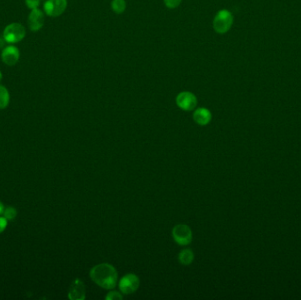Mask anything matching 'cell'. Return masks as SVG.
<instances>
[{
    "instance_id": "3957f363",
    "label": "cell",
    "mask_w": 301,
    "mask_h": 300,
    "mask_svg": "<svg viewBox=\"0 0 301 300\" xmlns=\"http://www.w3.org/2000/svg\"><path fill=\"white\" fill-rule=\"evenodd\" d=\"M26 35V28L19 23L10 24L4 28V38L9 43H19Z\"/></svg>"
},
{
    "instance_id": "ffe728a7",
    "label": "cell",
    "mask_w": 301,
    "mask_h": 300,
    "mask_svg": "<svg viewBox=\"0 0 301 300\" xmlns=\"http://www.w3.org/2000/svg\"><path fill=\"white\" fill-rule=\"evenodd\" d=\"M5 42H6V41H5V39H4V37H3V38H2V37H0V50H1V49L4 47Z\"/></svg>"
},
{
    "instance_id": "ba28073f",
    "label": "cell",
    "mask_w": 301,
    "mask_h": 300,
    "mask_svg": "<svg viewBox=\"0 0 301 300\" xmlns=\"http://www.w3.org/2000/svg\"><path fill=\"white\" fill-rule=\"evenodd\" d=\"M68 298L72 300H83L85 299V284L79 278L75 279L70 286Z\"/></svg>"
},
{
    "instance_id": "9c48e42d",
    "label": "cell",
    "mask_w": 301,
    "mask_h": 300,
    "mask_svg": "<svg viewBox=\"0 0 301 300\" xmlns=\"http://www.w3.org/2000/svg\"><path fill=\"white\" fill-rule=\"evenodd\" d=\"M28 24H29V28L33 32L40 30L44 24V15L43 12L37 8L32 10L31 13L28 17Z\"/></svg>"
},
{
    "instance_id": "9a60e30c",
    "label": "cell",
    "mask_w": 301,
    "mask_h": 300,
    "mask_svg": "<svg viewBox=\"0 0 301 300\" xmlns=\"http://www.w3.org/2000/svg\"><path fill=\"white\" fill-rule=\"evenodd\" d=\"M3 215L6 220H12L15 219L16 216H17V211L13 207H7V208H4Z\"/></svg>"
},
{
    "instance_id": "5bb4252c",
    "label": "cell",
    "mask_w": 301,
    "mask_h": 300,
    "mask_svg": "<svg viewBox=\"0 0 301 300\" xmlns=\"http://www.w3.org/2000/svg\"><path fill=\"white\" fill-rule=\"evenodd\" d=\"M111 8L113 12L117 14H121L125 11L126 9V3L124 0H113L111 3Z\"/></svg>"
},
{
    "instance_id": "30bf717a",
    "label": "cell",
    "mask_w": 301,
    "mask_h": 300,
    "mask_svg": "<svg viewBox=\"0 0 301 300\" xmlns=\"http://www.w3.org/2000/svg\"><path fill=\"white\" fill-rule=\"evenodd\" d=\"M2 59L7 66H15L19 59V50L17 47L8 46L2 52Z\"/></svg>"
},
{
    "instance_id": "6da1fadb",
    "label": "cell",
    "mask_w": 301,
    "mask_h": 300,
    "mask_svg": "<svg viewBox=\"0 0 301 300\" xmlns=\"http://www.w3.org/2000/svg\"><path fill=\"white\" fill-rule=\"evenodd\" d=\"M90 277L94 283L104 289H114L117 283V272L111 264L101 263L93 267Z\"/></svg>"
},
{
    "instance_id": "2e32d148",
    "label": "cell",
    "mask_w": 301,
    "mask_h": 300,
    "mask_svg": "<svg viewBox=\"0 0 301 300\" xmlns=\"http://www.w3.org/2000/svg\"><path fill=\"white\" fill-rule=\"evenodd\" d=\"M182 1V0H164V3L166 4V7L169 9H175L181 4Z\"/></svg>"
},
{
    "instance_id": "4fadbf2b",
    "label": "cell",
    "mask_w": 301,
    "mask_h": 300,
    "mask_svg": "<svg viewBox=\"0 0 301 300\" xmlns=\"http://www.w3.org/2000/svg\"><path fill=\"white\" fill-rule=\"evenodd\" d=\"M10 102V94L4 85H0V109L7 108Z\"/></svg>"
},
{
    "instance_id": "8992f818",
    "label": "cell",
    "mask_w": 301,
    "mask_h": 300,
    "mask_svg": "<svg viewBox=\"0 0 301 300\" xmlns=\"http://www.w3.org/2000/svg\"><path fill=\"white\" fill-rule=\"evenodd\" d=\"M139 286V278L135 274H127L119 282L120 291L124 294H132L138 290Z\"/></svg>"
},
{
    "instance_id": "7c38bea8",
    "label": "cell",
    "mask_w": 301,
    "mask_h": 300,
    "mask_svg": "<svg viewBox=\"0 0 301 300\" xmlns=\"http://www.w3.org/2000/svg\"><path fill=\"white\" fill-rule=\"evenodd\" d=\"M178 259L180 262L183 265H189L191 262H193L194 254L192 251L190 249H184L182 250L179 255Z\"/></svg>"
},
{
    "instance_id": "7402d4cb",
    "label": "cell",
    "mask_w": 301,
    "mask_h": 300,
    "mask_svg": "<svg viewBox=\"0 0 301 300\" xmlns=\"http://www.w3.org/2000/svg\"><path fill=\"white\" fill-rule=\"evenodd\" d=\"M2 78H3V75H2L1 72H0V81L2 80Z\"/></svg>"
},
{
    "instance_id": "e0dca14e",
    "label": "cell",
    "mask_w": 301,
    "mask_h": 300,
    "mask_svg": "<svg viewBox=\"0 0 301 300\" xmlns=\"http://www.w3.org/2000/svg\"><path fill=\"white\" fill-rule=\"evenodd\" d=\"M122 299H123V295H121L118 292H111V293H108L106 297V300H122Z\"/></svg>"
},
{
    "instance_id": "d6986e66",
    "label": "cell",
    "mask_w": 301,
    "mask_h": 300,
    "mask_svg": "<svg viewBox=\"0 0 301 300\" xmlns=\"http://www.w3.org/2000/svg\"><path fill=\"white\" fill-rule=\"evenodd\" d=\"M7 226V220L4 217H0V233L3 232Z\"/></svg>"
},
{
    "instance_id": "44dd1931",
    "label": "cell",
    "mask_w": 301,
    "mask_h": 300,
    "mask_svg": "<svg viewBox=\"0 0 301 300\" xmlns=\"http://www.w3.org/2000/svg\"><path fill=\"white\" fill-rule=\"evenodd\" d=\"M4 205H3V204H2V203H1V202H0V215H1V214H3V213H4Z\"/></svg>"
},
{
    "instance_id": "ac0fdd59",
    "label": "cell",
    "mask_w": 301,
    "mask_h": 300,
    "mask_svg": "<svg viewBox=\"0 0 301 300\" xmlns=\"http://www.w3.org/2000/svg\"><path fill=\"white\" fill-rule=\"evenodd\" d=\"M26 4L27 7L31 10L38 8L40 4V0H26Z\"/></svg>"
},
{
    "instance_id": "7a4b0ae2",
    "label": "cell",
    "mask_w": 301,
    "mask_h": 300,
    "mask_svg": "<svg viewBox=\"0 0 301 300\" xmlns=\"http://www.w3.org/2000/svg\"><path fill=\"white\" fill-rule=\"evenodd\" d=\"M233 23V16L228 10H220L213 19V29L218 34H225L231 29Z\"/></svg>"
},
{
    "instance_id": "52a82bcc",
    "label": "cell",
    "mask_w": 301,
    "mask_h": 300,
    "mask_svg": "<svg viewBox=\"0 0 301 300\" xmlns=\"http://www.w3.org/2000/svg\"><path fill=\"white\" fill-rule=\"evenodd\" d=\"M67 7V0H48L44 4V11L50 17H58Z\"/></svg>"
},
{
    "instance_id": "277c9868",
    "label": "cell",
    "mask_w": 301,
    "mask_h": 300,
    "mask_svg": "<svg viewBox=\"0 0 301 300\" xmlns=\"http://www.w3.org/2000/svg\"><path fill=\"white\" fill-rule=\"evenodd\" d=\"M173 237L179 245L187 246L192 241V231L188 225L180 224L173 229Z\"/></svg>"
},
{
    "instance_id": "8fae6325",
    "label": "cell",
    "mask_w": 301,
    "mask_h": 300,
    "mask_svg": "<svg viewBox=\"0 0 301 300\" xmlns=\"http://www.w3.org/2000/svg\"><path fill=\"white\" fill-rule=\"evenodd\" d=\"M193 119L197 124L205 126L207 125L212 120V113L205 108H197L193 114Z\"/></svg>"
},
{
    "instance_id": "5b68a950",
    "label": "cell",
    "mask_w": 301,
    "mask_h": 300,
    "mask_svg": "<svg viewBox=\"0 0 301 300\" xmlns=\"http://www.w3.org/2000/svg\"><path fill=\"white\" fill-rule=\"evenodd\" d=\"M176 104L184 111H191L197 107V97L192 92H180L176 97Z\"/></svg>"
}]
</instances>
